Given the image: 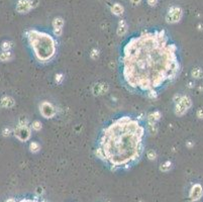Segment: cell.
I'll list each match as a JSON object with an SVG mask.
<instances>
[{
	"instance_id": "obj_6",
	"label": "cell",
	"mask_w": 203,
	"mask_h": 202,
	"mask_svg": "<svg viewBox=\"0 0 203 202\" xmlns=\"http://www.w3.org/2000/svg\"><path fill=\"white\" fill-rule=\"evenodd\" d=\"M40 113L43 118H54L57 115V108L49 101H42L40 104Z\"/></svg>"
},
{
	"instance_id": "obj_23",
	"label": "cell",
	"mask_w": 203,
	"mask_h": 202,
	"mask_svg": "<svg viewBox=\"0 0 203 202\" xmlns=\"http://www.w3.org/2000/svg\"><path fill=\"white\" fill-rule=\"evenodd\" d=\"M65 80V76L63 73H58L55 75V82L57 84H62Z\"/></svg>"
},
{
	"instance_id": "obj_5",
	"label": "cell",
	"mask_w": 203,
	"mask_h": 202,
	"mask_svg": "<svg viewBox=\"0 0 203 202\" xmlns=\"http://www.w3.org/2000/svg\"><path fill=\"white\" fill-rule=\"evenodd\" d=\"M31 132L32 129L31 128L30 126H21V124H18V126H16L13 128L12 133L19 142L25 143L31 138Z\"/></svg>"
},
{
	"instance_id": "obj_13",
	"label": "cell",
	"mask_w": 203,
	"mask_h": 202,
	"mask_svg": "<svg viewBox=\"0 0 203 202\" xmlns=\"http://www.w3.org/2000/svg\"><path fill=\"white\" fill-rule=\"evenodd\" d=\"M203 193V190H202V187L199 184H196L193 186V188L191 190V193H190V197L193 200H198L201 197Z\"/></svg>"
},
{
	"instance_id": "obj_24",
	"label": "cell",
	"mask_w": 203,
	"mask_h": 202,
	"mask_svg": "<svg viewBox=\"0 0 203 202\" xmlns=\"http://www.w3.org/2000/svg\"><path fill=\"white\" fill-rule=\"evenodd\" d=\"M147 158L149 159V160H156L157 159V153L155 152L154 150H149L147 151Z\"/></svg>"
},
{
	"instance_id": "obj_20",
	"label": "cell",
	"mask_w": 203,
	"mask_h": 202,
	"mask_svg": "<svg viewBox=\"0 0 203 202\" xmlns=\"http://www.w3.org/2000/svg\"><path fill=\"white\" fill-rule=\"evenodd\" d=\"M31 128L32 129V131H35V132H40L41 129L42 128V122L40 121V120H35V121H32L31 126Z\"/></svg>"
},
{
	"instance_id": "obj_8",
	"label": "cell",
	"mask_w": 203,
	"mask_h": 202,
	"mask_svg": "<svg viewBox=\"0 0 203 202\" xmlns=\"http://www.w3.org/2000/svg\"><path fill=\"white\" fill-rule=\"evenodd\" d=\"M64 25H65V20L63 19V17L58 16V17L54 18V20H53V23H52V26H53V35H54L56 37H59L63 35Z\"/></svg>"
},
{
	"instance_id": "obj_19",
	"label": "cell",
	"mask_w": 203,
	"mask_h": 202,
	"mask_svg": "<svg viewBox=\"0 0 203 202\" xmlns=\"http://www.w3.org/2000/svg\"><path fill=\"white\" fill-rule=\"evenodd\" d=\"M1 50L2 51H5V52H7V51H11V49L13 48V44H12V42H10V41H3L2 42H1Z\"/></svg>"
},
{
	"instance_id": "obj_7",
	"label": "cell",
	"mask_w": 203,
	"mask_h": 202,
	"mask_svg": "<svg viewBox=\"0 0 203 202\" xmlns=\"http://www.w3.org/2000/svg\"><path fill=\"white\" fill-rule=\"evenodd\" d=\"M183 10L178 6H172L166 14V21L168 23H177L182 19Z\"/></svg>"
},
{
	"instance_id": "obj_27",
	"label": "cell",
	"mask_w": 203,
	"mask_h": 202,
	"mask_svg": "<svg viewBox=\"0 0 203 202\" xmlns=\"http://www.w3.org/2000/svg\"><path fill=\"white\" fill-rule=\"evenodd\" d=\"M147 2L149 6H156L158 3V0H147Z\"/></svg>"
},
{
	"instance_id": "obj_25",
	"label": "cell",
	"mask_w": 203,
	"mask_h": 202,
	"mask_svg": "<svg viewBox=\"0 0 203 202\" xmlns=\"http://www.w3.org/2000/svg\"><path fill=\"white\" fill-rule=\"evenodd\" d=\"M12 133V131L9 127H4L3 129H2V136L3 137H9L10 134Z\"/></svg>"
},
{
	"instance_id": "obj_16",
	"label": "cell",
	"mask_w": 203,
	"mask_h": 202,
	"mask_svg": "<svg viewBox=\"0 0 203 202\" xmlns=\"http://www.w3.org/2000/svg\"><path fill=\"white\" fill-rule=\"evenodd\" d=\"M13 59V54L11 53V51H2L0 53V62H3V63H5V62H9Z\"/></svg>"
},
{
	"instance_id": "obj_21",
	"label": "cell",
	"mask_w": 203,
	"mask_h": 202,
	"mask_svg": "<svg viewBox=\"0 0 203 202\" xmlns=\"http://www.w3.org/2000/svg\"><path fill=\"white\" fill-rule=\"evenodd\" d=\"M171 168H172V163L170 161H166L161 165L160 170L163 171V172H168V171L171 170Z\"/></svg>"
},
{
	"instance_id": "obj_11",
	"label": "cell",
	"mask_w": 203,
	"mask_h": 202,
	"mask_svg": "<svg viewBox=\"0 0 203 202\" xmlns=\"http://www.w3.org/2000/svg\"><path fill=\"white\" fill-rule=\"evenodd\" d=\"M14 104H15V101L11 96L5 95L0 99V107L2 108H11L14 106Z\"/></svg>"
},
{
	"instance_id": "obj_4",
	"label": "cell",
	"mask_w": 203,
	"mask_h": 202,
	"mask_svg": "<svg viewBox=\"0 0 203 202\" xmlns=\"http://www.w3.org/2000/svg\"><path fill=\"white\" fill-rule=\"evenodd\" d=\"M192 106V100L189 96H181L177 102H175V107H174V112L178 116H183L188 110Z\"/></svg>"
},
{
	"instance_id": "obj_22",
	"label": "cell",
	"mask_w": 203,
	"mask_h": 202,
	"mask_svg": "<svg viewBox=\"0 0 203 202\" xmlns=\"http://www.w3.org/2000/svg\"><path fill=\"white\" fill-rule=\"evenodd\" d=\"M99 55H100V53L97 48H94V49H92L90 52V58L92 60H97L99 58Z\"/></svg>"
},
{
	"instance_id": "obj_15",
	"label": "cell",
	"mask_w": 203,
	"mask_h": 202,
	"mask_svg": "<svg viewBox=\"0 0 203 202\" xmlns=\"http://www.w3.org/2000/svg\"><path fill=\"white\" fill-rule=\"evenodd\" d=\"M15 202H48L46 199L42 198L38 196H32V197H23L20 199H15Z\"/></svg>"
},
{
	"instance_id": "obj_10",
	"label": "cell",
	"mask_w": 203,
	"mask_h": 202,
	"mask_svg": "<svg viewBox=\"0 0 203 202\" xmlns=\"http://www.w3.org/2000/svg\"><path fill=\"white\" fill-rule=\"evenodd\" d=\"M108 89H109L108 84H106V83H97L92 87V93L94 95H97V96L103 95V94H105L106 92H107Z\"/></svg>"
},
{
	"instance_id": "obj_1",
	"label": "cell",
	"mask_w": 203,
	"mask_h": 202,
	"mask_svg": "<svg viewBox=\"0 0 203 202\" xmlns=\"http://www.w3.org/2000/svg\"><path fill=\"white\" fill-rule=\"evenodd\" d=\"M118 68L125 90L157 98L181 73L179 48L165 28H144L124 42Z\"/></svg>"
},
{
	"instance_id": "obj_12",
	"label": "cell",
	"mask_w": 203,
	"mask_h": 202,
	"mask_svg": "<svg viewBox=\"0 0 203 202\" xmlns=\"http://www.w3.org/2000/svg\"><path fill=\"white\" fill-rule=\"evenodd\" d=\"M128 30V25L127 22L124 20V19H120L118 21V25H117V30H116V35L118 36H123L127 35Z\"/></svg>"
},
{
	"instance_id": "obj_26",
	"label": "cell",
	"mask_w": 203,
	"mask_h": 202,
	"mask_svg": "<svg viewBox=\"0 0 203 202\" xmlns=\"http://www.w3.org/2000/svg\"><path fill=\"white\" fill-rule=\"evenodd\" d=\"M197 117L200 118V119H203V108H199L197 110Z\"/></svg>"
},
{
	"instance_id": "obj_18",
	"label": "cell",
	"mask_w": 203,
	"mask_h": 202,
	"mask_svg": "<svg viewBox=\"0 0 203 202\" xmlns=\"http://www.w3.org/2000/svg\"><path fill=\"white\" fill-rule=\"evenodd\" d=\"M28 149H30V152L32 154H37L41 151V145L40 143L37 142H31L28 146Z\"/></svg>"
},
{
	"instance_id": "obj_14",
	"label": "cell",
	"mask_w": 203,
	"mask_h": 202,
	"mask_svg": "<svg viewBox=\"0 0 203 202\" xmlns=\"http://www.w3.org/2000/svg\"><path fill=\"white\" fill-rule=\"evenodd\" d=\"M111 12H112L115 16H121L124 12V7L119 3H114L111 6Z\"/></svg>"
},
{
	"instance_id": "obj_3",
	"label": "cell",
	"mask_w": 203,
	"mask_h": 202,
	"mask_svg": "<svg viewBox=\"0 0 203 202\" xmlns=\"http://www.w3.org/2000/svg\"><path fill=\"white\" fill-rule=\"evenodd\" d=\"M23 36L37 63L48 65L56 59L59 42L54 35L37 28H28Z\"/></svg>"
},
{
	"instance_id": "obj_2",
	"label": "cell",
	"mask_w": 203,
	"mask_h": 202,
	"mask_svg": "<svg viewBox=\"0 0 203 202\" xmlns=\"http://www.w3.org/2000/svg\"><path fill=\"white\" fill-rule=\"evenodd\" d=\"M148 132L146 118L118 115L100 129L94 155L111 172L127 171L138 164L146 153Z\"/></svg>"
},
{
	"instance_id": "obj_9",
	"label": "cell",
	"mask_w": 203,
	"mask_h": 202,
	"mask_svg": "<svg viewBox=\"0 0 203 202\" xmlns=\"http://www.w3.org/2000/svg\"><path fill=\"white\" fill-rule=\"evenodd\" d=\"M35 7L32 0H18L16 4V11L18 13H27Z\"/></svg>"
},
{
	"instance_id": "obj_28",
	"label": "cell",
	"mask_w": 203,
	"mask_h": 202,
	"mask_svg": "<svg viewBox=\"0 0 203 202\" xmlns=\"http://www.w3.org/2000/svg\"><path fill=\"white\" fill-rule=\"evenodd\" d=\"M130 2H132L133 5H138V4L142 2V0H130Z\"/></svg>"
},
{
	"instance_id": "obj_17",
	"label": "cell",
	"mask_w": 203,
	"mask_h": 202,
	"mask_svg": "<svg viewBox=\"0 0 203 202\" xmlns=\"http://www.w3.org/2000/svg\"><path fill=\"white\" fill-rule=\"evenodd\" d=\"M191 76L193 79H201L203 78V70L201 68H194L191 71Z\"/></svg>"
}]
</instances>
